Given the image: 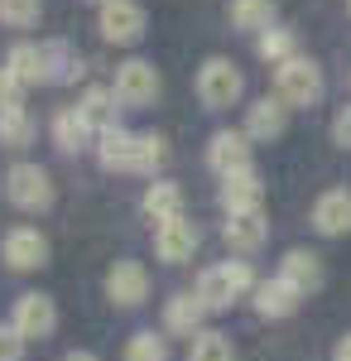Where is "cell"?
<instances>
[{"instance_id": "cell-29", "label": "cell", "mask_w": 351, "mask_h": 361, "mask_svg": "<svg viewBox=\"0 0 351 361\" xmlns=\"http://www.w3.org/2000/svg\"><path fill=\"white\" fill-rule=\"evenodd\" d=\"M125 361H168V342L159 333H130L125 337Z\"/></svg>"}, {"instance_id": "cell-3", "label": "cell", "mask_w": 351, "mask_h": 361, "mask_svg": "<svg viewBox=\"0 0 351 361\" xmlns=\"http://www.w3.org/2000/svg\"><path fill=\"white\" fill-rule=\"evenodd\" d=\"M197 97L207 111H226L245 97V73L231 63V58H207L197 68Z\"/></svg>"}, {"instance_id": "cell-32", "label": "cell", "mask_w": 351, "mask_h": 361, "mask_svg": "<svg viewBox=\"0 0 351 361\" xmlns=\"http://www.w3.org/2000/svg\"><path fill=\"white\" fill-rule=\"evenodd\" d=\"M15 106H25V87L15 82L5 73V63H0V111H15Z\"/></svg>"}, {"instance_id": "cell-34", "label": "cell", "mask_w": 351, "mask_h": 361, "mask_svg": "<svg viewBox=\"0 0 351 361\" xmlns=\"http://www.w3.org/2000/svg\"><path fill=\"white\" fill-rule=\"evenodd\" d=\"M332 145L351 149V106H342V111L332 116Z\"/></svg>"}, {"instance_id": "cell-35", "label": "cell", "mask_w": 351, "mask_h": 361, "mask_svg": "<svg viewBox=\"0 0 351 361\" xmlns=\"http://www.w3.org/2000/svg\"><path fill=\"white\" fill-rule=\"evenodd\" d=\"M332 361H351V333L342 337V342H337V347H332Z\"/></svg>"}, {"instance_id": "cell-16", "label": "cell", "mask_w": 351, "mask_h": 361, "mask_svg": "<svg viewBox=\"0 0 351 361\" xmlns=\"http://www.w3.org/2000/svg\"><path fill=\"white\" fill-rule=\"evenodd\" d=\"M250 299H255V313H260V318H289V313H298V304H303V294H298L289 279H279V275L260 279Z\"/></svg>"}, {"instance_id": "cell-14", "label": "cell", "mask_w": 351, "mask_h": 361, "mask_svg": "<svg viewBox=\"0 0 351 361\" xmlns=\"http://www.w3.org/2000/svg\"><path fill=\"white\" fill-rule=\"evenodd\" d=\"M250 140H260V145H270L289 130V106L279 102V97H260V102H250L245 106V126H241Z\"/></svg>"}, {"instance_id": "cell-18", "label": "cell", "mask_w": 351, "mask_h": 361, "mask_svg": "<svg viewBox=\"0 0 351 361\" xmlns=\"http://www.w3.org/2000/svg\"><path fill=\"white\" fill-rule=\"evenodd\" d=\"M54 145L63 154H82V149L97 145V130L87 126V116H82L78 106H63V111L54 116Z\"/></svg>"}, {"instance_id": "cell-36", "label": "cell", "mask_w": 351, "mask_h": 361, "mask_svg": "<svg viewBox=\"0 0 351 361\" xmlns=\"http://www.w3.org/2000/svg\"><path fill=\"white\" fill-rule=\"evenodd\" d=\"M68 361H97L92 352H68Z\"/></svg>"}, {"instance_id": "cell-12", "label": "cell", "mask_w": 351, "mask_h": 361, "mask_svg": "<svg viewBox=\"0 0 351 361\" xmlns=\"http://www.w3.org/2000/svg\"><path fill=\"white\" fill-rule=\"evenodd\" d=\"M197 241H202V231H197V226H192L188 217L154 226V255H159L164 265H183V260H192Z\"/></svg>"}, {"instance_id": "cell-19", "label": "cell", "mask_w": 351, "mask_h": 361, "mask_svg": "<svg viewBox=\"0 0 351 361\" xmlns=\"http://www.w3.org/2000/svg\"><path fill=\"white\" fill-rule=\"evenodd\" d=\"M5 73L15 78V82L25 87H39L49 82V63H44V44H15L10 54H5Z\"/></svg>"}, {"instance_id": "cell-28", "label": "cell", "mask_w": 351, "mask_h": 361, "mask_svg": "<svg viewBox=\"0 0 351 361\" xmlns=\"http://www.w3.org/2000/svg\"><path fill=\"white\" fill-rule=\"evenodd\" d=\"M188 361H236V347H231V337H226V333L202 328V333L188 342Z\"/></svg>"}, {"instance_id": "cell-37", "label": "cell", "mask_w": 351, "mask_h": 361, "mask_svg": "<svg viewBox=\"0 0 351 361\" xmlns=\"http://www.w3.org/2000/svg\"><path fill=\"white\" fill-rule=\"evenodd\" d=\"M92 5H97V10H101V5H106V0H92Z\"/></svg>"}, {"instance_id": "cell-17", "label": "cell", "mask_w": 351, "mask_h": 361, "mask_svg": "<svg viewBox=\"0 0 351 361\" xmlns=\"http://www.w3.org/2000/svg\"><path fill=\"white\" fill-rule=\"evenodd\" d=\"M202 318H207V304H202L197 294H188V289H178V294L164 304V328L178 333V337H188V342L202 333Z\"/></svg>"}, {"instance_id": "cell-4", "label": "cell", "mask_w": 351, "mask_h": 361, "mask_svg": "<svg viewBox=\"0 0 351 361\" xmlns=\"http://www.w3.org/2000/svg\"><path fill=\"white\" fill-rule=\"evenodd\" d=\"M111 92H116V102H121V106L144 111V106H154V102H159V92H164L159 68H154V63H144V58H125V63L116 68Z\"/></svg>"}, {"instance_id": "cell-10", "label": "cell", "mask_w": 351, "mask_h": 361, "mask_svg": "<svg viewBox=\"0 0 351 361\" xmlns=\"http://www.w3.org/2000/svg\"><path fill=\"white\" fill-rule=\"evenodd\" d=\"M97 164L106 173H140V135L116 126V130H101L97 135Z\"/></svg>"}, {"instance_id": "cell-13", "label": "cell", "mask_w": 351, "mask_h": 361, "mask_svg": "<svg viewBox=\"0 0 351 361\" xmlns=\"http://www.w3.org/2000/svg\"><path fill=\"white\" fill-rule=\"evenodd\" d=\"M250 145L255 140L245 135V130H212V140H207V164L221 178L236 173V169H250Z\"/></svg>"}, {"instance_id": "cell-7", "label": "cell", "mask_w": 351, "mask_h": 361, "mask_svg": "<svg viewBox=\"0 0 351 361\" xmlns=\"http://www.w3.org/2000/svg\"><path fill=\"white\" fill-rule=\"evenodd\" d=\"M0 260L10 270H20V275L39 270V265H49V236L39 226H10L5 241H0Z\"/></svg>"}, {"instance_id": "cell-1", "label": "cell", "mask_w": 351, "mask_h": 361, "mask_svg": "<svg viewBox=\"0 0 351 361\" xmlns=\"http://www.w3.org/2000/svg\"><path fill=\"white\" fill-rule=\"evenodd\" d=\"M255 270H250V260H221V265H212V270H202L197 275V299L207 304V313H221V308H231L236 299H245V294H255Z\"/></svg>"}, {"instance_id": "cell-33", "label": "cell", "mask_w": 351, "mask_h": 361, "mask_svg": "<svg viewBox=\"0 0 351 361\" xmlns=\"http://www.w3.org/2000/svg\"><path fill=\"white\" fill-rule=\"evenodd\" d=\"M0 361H25V337L15 328H0Z\"/></svg>"}, {"instance_id": "cell-30", "label": "cell", "mask_w": 351, "mask_h": 361, "mask_svg": "<svg viewBox=\"0 0 351 361\" xmlns=\"http://www.w3.org/2000/svg\"><path fill=\"white\" fill-rule=\"evenodd\" d=\"M44 15V0H0V25L5 29H29L39 25Z\"/></svg>"}, {"instance_id": "cell-21", "label": "cell", "mask_w": 351, "mask_h": 361, "mask_svg": "<svg viewBox=\"0 0 351 361\" xmlns=\"http://www.w3.org/2000/svg\"><path fill=\"white\" fill-rule=\"evenodd\" d=\"M279 279H289L298 294L308 299V294L323 284V260H318L313 250H289V255L279 260Z\"/></svg>"}, {"instance_id": "cell-38", "label": "cell", "mask_w": 351, "mask_h": 361, "mask_svg": "<svg viewBox=\"0 0 351 361\" xmlns=\"http://www.w3.org/2000/svg\"><path fill=\"white\" fill-rule=\"evenodd\" d=\"M347 10H351V0H347Z\"/></svg>"}, {"instance_id": "cell-23", "label": "cell", "mask_w": 351, "mask_h": 361, "mask_svg": "<svg viewBox=\"0 0 351 361\" xmlns=\"http://www.w3.org/2000/svg\"><path fill=\"white\" fill-rule=\"evenodd\" d=\"M78 111L87 116V126L101 135V130H116V111H121V102H116L111 87H87V92L78 97Z\"/></svg>"}, {"instance_id": "cell-15", "label": "cell", "mask_w": 351, "mask_h": 361, "mask_svg": "<svg viewBox=\"0 0 351 361\" xmlns=\"http://www.w3.org/2000/svg\"><path fill=\"white\" fill-rule=\"evenodd\" d=\"M313 231L323 236H347L351 231V188H327L313 202Z\"/></svg>"}, {"instance_id": "cell-5", "label": "cell", "mask_w": 351, "mask_h": 361, "mask_svg": "<svg viewBox=\"0 0 351 361\" xmlns=\"http://www.w3.org/2000/svg\"><path fill=\"white\" fill-rule=\"evenodd\" d=\"M5 197L20 207V212H49L54 207V178L44 164H10L5 173Z\"/></svg>"}, {"instance_id": "cell-8", "label": "cell", "mask_w": 351, "mask_h": 361, "mask_svg": "<svg viewBox=\"0 0 351 361\" xmlns=\"http://www.w3.org/2000/svg\"><path fill=\"white\" fill-rule=\"evenodd\" d=\"M216 202L226 207V217H241V212H260L265 207V178H260V169H236V173H226L221 178V193Z\"/></svg>"}, {"instance_id": "cell-24", "label": "cell", "mask_w": 351, "mask_h": 361, "mask_svg": "<svg viewBox=\"0 0 351 361\" xmlns=\"http://www.w3.org/2000/svg\"><path fill=\"white\" fill-rule=\"evenodd\" d=\"M44 63H49V82H78V78H87V58L73 54L63 39L44 44Z\"/></svg>"}, {"instance_id": "cell-9", "label": "cell", "mask_w": 351, "mask_h": 361, "mask_svg": "<svg viewBox=\"0 0 351 361\" xmlns=\"http://www.w3.org/2000/svg\"><path fill=\"white\" fill-rule=\"evenodd\" d=\"M10 328L25 337V342L54 337V328H58L54 299H49V294H20V299H15V313H10Z\"/></svg>"}, {"instance_id": "cell-6", "label": "cell", "mask_w": 351, "mask_h": 361, "mask_svg": "<svg viewBox=\"0 0 351 361\" xmlns=\"http://www.w3.org/2000/svg\"><path fill=\"white\" fill-rule=\"evenodd\" d=\"M97 29H101V39H106V44L130 49V44L144 39L149 15H144V5H140V0H106V5L97 10Z\"/></svg>"}, {"instance_id": "cell-20", "label": "cell", "mask_w": 351, "mask_h": 361, "mask_svg": "<svg viewBox=\"0 0 351 361\" xmlns=\"http://www.w3.org/2000/svg\"><path fill=\"white\" fill-rule=\"evenodd\" d=\"M221 236H226V246H231V250L250 255V250L265 246V236H270V222H265V212H241V217H226Z\"/></svg>"}, {"instance_id": "cell-22", "label": "cell", "mask_w": 351, "mask_h": 361, "mask_svg": "<svg viewBox=\"0 0 351 361\" xmlns=\"http://www.w3.org/2000/svg\"><path fill=\"white\" fill-rule=\"evenodd\" d=\"M140 207H144V217L154 226L178 222V217H183V188H178V183H149L144 197H140Z\"/></svg>"}, {"instance_id": "cell-2", "label": "cell", "mask_w": 351, "mask_h": 361, "mask_svg": "<svg viewBox=\"0 0 351 361\" xmlns=\"http://www.w3.org/2000/svg\"><path fill=\"white\" fill-rule=\"evenodd\" d=\"M323 92H327V82H323V68L313 63V58H289V63H279L274 68V97L294 111V106H318L323 102Z\"/></svg>"}, {"instance_id": "cell-11", "label": "cell", "mask_w": 351, "mask_h": 361, "mask_svg": "<svg viewBox=\"0 0 351 361\" xmlns=\"http://www.w3.org/2000/svg\"><path fill=\"white\" fill-rule=\"evenodd\" d=\"M106 299L116 308H140L149 299V270L140 260H116L106 275Z\"/></svg>"}, {"instance_id": "cell-26", "label": "cell", "mask_w": 351, "mask_h": 361, "mask_svg": "<svg viewBox=\"0 0 351 361\" xmlns=\"http://www.w3.org/2000/svg\"><path fill=\"white\" fill-rule=\"evenodd\" d=\"M274 25V0H231V29L265 34Z\"/></svg>"}, {"instance_id": "cell-31", "label": "cell", "mask_w": 351, "mask_h": 361, "mask_svg": "<svg viewBox=\"0 0 351 361\" xmlns=\"http://www.w3.org/2000/svg\"><path fill=\"white\" fill-rule=\"evenodd\" d=\"M168 159V140L164 135H140V173H154Z\"/></svg>"}, {"instance_id": "cell-25", "label": "cell", "mask_w": 351, "mask_h": 361, "mask_svg": "<svg viewBox=\"0 0 351 361\" xmlns=\"http://www.w3.org/2000/svg\"><path fill=\"white\" fill-rule=\"evenodd\" d=\"M255 54L265 58L270 68H279V63L298 58V34H294V29H279V25H270L265 34H255Z\"/></svg>"}, {"instance_id": "cell-27", "label": "cell", "mask_w": 351, "mask_h": 361, "mask_svg": "<svg viewBox=\"0 0 351 361\" xmlns=\"http://www.w3.org/2000/svg\"><path fill=\"white\" fill-rule=\"evenodd\" d=\"M34 116L25 111V106H15V111H0V145L5 149H25V145H34Z\"/></svg>"}]
</instances>
